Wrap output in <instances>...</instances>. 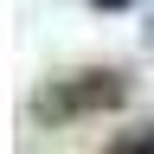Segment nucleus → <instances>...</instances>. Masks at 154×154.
<instances>
[{"mask_svg": "<svg viewBox=\"0 0 154 154\" xmlns=\"http://www.w3.org/2000/svg\"><path fill=\"white\" fill-rule=\"evenodd\" d=\"M148 45H154V26H148Z\"/></svg>", "mask_w": 154, "mask_h": 154, "instance_id": "obj_3", "label": "nucleus"}, {"mask_svg": "<svg viewBox=\"0 0 154 154\" xmlns=\"http://www.w3.org/2000/svg\"><path fill=\"white\" fill-rule=\"evenodd\" d=\"M109 154H154V122L148 128H128L122 141H109Z\"/></svg>", "mask_w": 154, "mask_h": 154, "instance_id": "obj_2", "label": "nucleus"}, {"mask_svg": "<svg viewBox=\"0 0 154 154\" xmlns=\"http://www.w3.org/2000/svg\"><path fill=\"white\" fill-rule=\"evenodd\" d=\"M128 96V77L122 71H71V77H51L45 90L32 96V116L38 122H77V116H103Z\"/></svg>", "mask_w": 154, "mask_h": 154, "instance_id": "obj_1", "label": "nucleus"}]
</instances>
